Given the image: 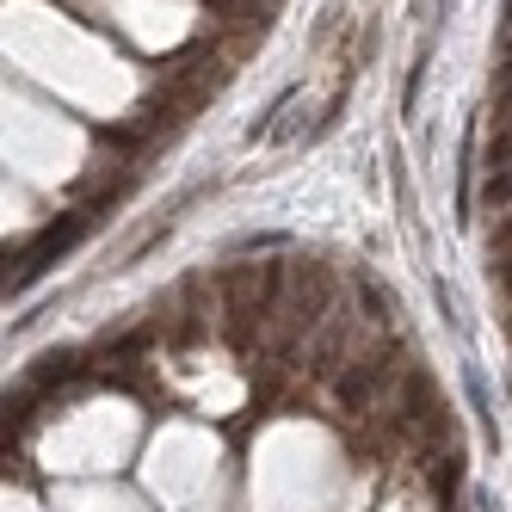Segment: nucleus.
Returning a JSON list of instances; mask_svg holds the SVG:
<instances>
[{
	"mask_svg": "<svg viewBox=\"0 0 512 512\" xmlns=\"http://www.w3.org/2000/svg\"><path fill=\"white\" fill-rule=\"evenodd\" d=\"M99 223H105V210H93V204H81V210L56 216V223H44V229H38V241H31V247L19 253V260H13L7 284H13V290H31V284H38V278L62 260V253H75V247H81Z\"/></svg>",
	"mask_w": 512,
	"mask_h": 512,
	"instance_id": "obj_1",
	"label": "nucleus"
},
{
	"mask_svg": "<svg viewBox=\"0 0 512 512\" xmlns=\"http://www.w3.org/2000/svg\"><path fill=\"white\" fill-rule=\"evenodd\" d=\"M463 389H469V408H475V426H482V445L488 451H500V426H494V401H488V383H482V371H463Z\"/></svg>",
	"mask_w": 512,
	"mask_h": 512,
	"instance_id": "obj_2",
	"label": "nucleus"
},
{
	"mask_svg": "<svg viewBox=\"0 0 512 512\" xmlns=\"http://www.w3.org/2000/svg\"><path fill=\"white\" fill-rule=\"evenodd\" d=\"M482 204L494 216H506V204H512V167H482Z\"/></svg>",
	"mask_w": 512,
	"mask_h": 512,
	"instance_id": "obj_3",
	"label": "nucleus"
},
{
	"mask_svg": "<svg viewBox=\"0 0 512 512\" xmlns=\"http://www.w3.org/2000/svg\"><path fill=\"white\" fill-rule=\"evenodd\" d=\"M506 31H512V0H506Z\"/></svg>",
	"mask_w": 512,
	"mask_h": 512,
	"instance_id": "obj_4",
	"label": "nucleus"
}]
</instances>
